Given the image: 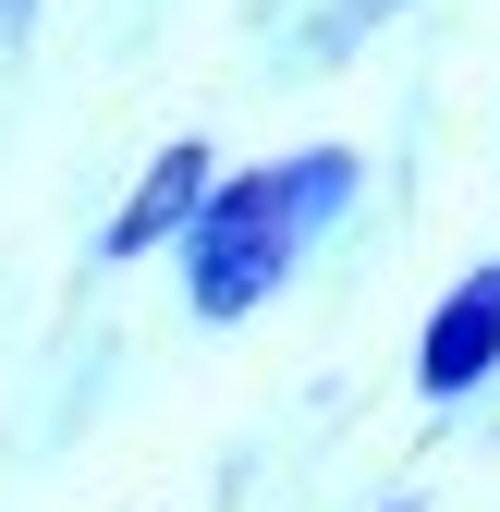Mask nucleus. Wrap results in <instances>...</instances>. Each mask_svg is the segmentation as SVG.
<instances>
[{
  "instance_id": "nucleus-1",
  "label": "nucleus",
  "mask_w": 500,
  "mask_h": 512,
  "mask_svg": "<svg viewBox=\"0 0 500 512\" xmlns=\"http://www.w3.org/2000/svg\"><path fill=\"white\" fill-rule=\"evenodd\" d=\"M342 208H354V147H305V159H269V171L220 183L208 220L183 232V305L196 317H257Z\"/></svg>"
},
{
  "instance_id": "nucleus-2",
  "label": "nucleus",
  "mask_w": 500,
  "mask_h": 512,
  "mask_svg": "<svg viewBox=\"0 0 500 512\" xmlns=\"http://www.w3.org/2000/svg\"><path fill=\"white\" fill-rule=\"evenodd\" d=\"M488 366H500V256H488V269H464L440 305H427V342H415V391H427V403H464Z\"/></svg>"
},
{
  "instance_id": "nucleus-3",
  "label": "nucleus",
  "mask_w": 500,
  "mask_h": 512,
  "mask_svg": "<svg viewBox=\"0 0 500 512\" xmlns=\"http://www.w3.org/2000/svg\"><path fill=\"white\" fill-rule=\"evenodd\" d=\"M208 196H220V171H208V147L183 135V147H159L147 171H135V196L110 208V232H98V256H147V244H183L208 220Z\"/></svg>"
},
{
  "instance_id": "nucleus-4",
  "label": "nucleus",
  "mask_w": 500,
  "mask_h": 512,
  "mask_svg": "<svg viewBox=\"0 0 500 512\" xmlns=\"http://www.w3.org/2000/svg\"><path fill=\"white\" fill-rule=\"evenodd\" d=\"M37 13H49V0H0V37H37Z\"/></svg>"
},
{
  "instance_id": "nucleus-5",
  "label": "nucleus",
  "mask_w": 500,
  "mask_h": 512,
  "mask_svg": "<svg viewBox=\"0 0 500 512\" xmlns=\"http://www.w3.org/2000/svg\"><path fill=\"white\" fill-rule=\"evenodd\" d=\"M391 512H415V500H391Z\"/></svg>"
}]
</instances>
